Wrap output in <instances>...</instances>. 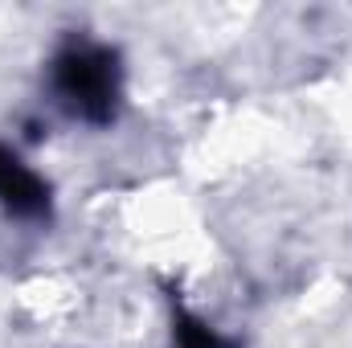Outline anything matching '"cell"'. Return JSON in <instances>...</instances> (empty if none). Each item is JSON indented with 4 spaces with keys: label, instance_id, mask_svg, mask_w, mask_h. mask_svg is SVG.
Wrapping results in <instances>:
<instances>
[{
    "label": "cell",
    "instance_id": "3957f363",
    "mask_svg": "<svg viewBox=\"0 0 352 348\" xmlns=\"http://www.w3.org/2000/svg\"><path fill=\"white\" fill-rule=\"evenodd\" d=\"M176 348H230V345L213 328H205L201 320L180 316V324H176Z\"/></svg>",
    "mask_w": 352,
    "mask_h": 348
},
{
    "label": "cell",
    "instance_id": "6da1fadb",
    "mask_svg": "<svg viewBox=\"0 0 352 348\" xmlns=\"http://www.w3.org/2000/svg\"><path fill=\"white\" fill-rule=\"evenodd\" d=\"M54 83L62 102L82 115L90 123H107L115 115V98H119V66L115 54L98 50V45H74L58 58L54 66Z\"/></svg>",
    "mask_w": 352,
    "mask_h": 348
},
{
    "label": "cell",
    "instance_id": "7a4b0ae2",
    "mask_svg": "<svg viewBox=\"0 0 352 348\" xmlns=\"http://www.w3.org/2000/svg\"><path fill=\"white\" fill-rule=\"evenodd\" d=\"M0 205L12 209V213H21V217H37L50 205L45 184L29 173L12 152H4V148H0Z\"/></svg>",
    "mask_w": 352,
    "mask_h": 348
}]
</instances>
